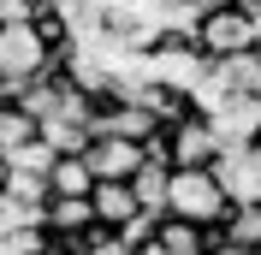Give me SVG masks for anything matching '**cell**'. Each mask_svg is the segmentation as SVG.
Returning <instances> with one entry per match:
<instances>
[{"mask_svg":"<svg viewBox=\"0 0 261 255\" xmlns=\"http://www.w3.org/2000/svg\"><path fill=\"white\" fill-rule=\"evenodd\" d=\"M226 208H231V196L220 190L214 166H172V172H166V208L161 214H178V220L214 232V225L226 220Z\"/></svg>","mask_w":261,"mask_h":255,"instance_id":"1","label":"cell"},{"mask_svg":"<svg viewBox=\"0 0 261 255\" xmlns=\"http://www.w3.org/2000/svg\"><path fill=\"white\" fill-rule=\"evenodd\" d=\"M48 65H54V48L36 36L30 18H0V101H12L18 83H30Z\"/></svg>","mask_w":261,"mask_h":255,"instance_id":"2","label":"cell"},{"mask_svg":"<svg viewBox=\"0 0 261 255\" xmlns=\"http://www.w3.org/2000/svg\"><path fill=\"white\" fill-rule=\"evenodd\" d=\"M255 36H261V24H255V18H244V12H231V6H202L196 24H190V42H196L202 60L249 54V48H255Z\"/></svg>","mask_w":261,"mask_h":255,"instance_id":"3","label":"cell"},{"mask_svg":"<svg viewBox=\"0 0 261 255\" xmlns=\"http://www.w3.org/2000/svg\"><path fill=\"white\" fill-rule=\"evenodd\" d=\"M161 137H166V166H214V155H220V131H214L208 113H196V107L184 119H172Z\"/></svg>","mask_w":261,"mask_h":255,"instance_id":"4","label":"cell"},{"mask_svg":"<svg viewBox=\"0 0 261 255\" xmlns=\"http://www.w3.org/2000/svg\"><path fill=\"white\" fill-rule=\"evenodd\" d=\"M83 166L95 178H130L143 166V143H130V137H113V131H95L89 143H83Z\"/></svg>","mask_w":261,"mask_h":255,"instance_id":"5","label":"cell"},{"mask_svg":"<svg viewBox=\"0 0 261 255\" xmlns=\"http://www.w3.org/2000/svg\"><path fill=\"white\" fill-rule=\"evenodd\" d=\"M148 249H154V255H214V232H208V225L178 220V214H161Z\"/></svg>","mask_w":261,"mask_h":255,"instance_id":"6","label":"cell"},{"mask_svg":"<svg viewBox=\"0 0 261 255\" xmlns=\"http://www.w3.org/2000/svg\"><path fill=\"white\" fill-rule=\"evenodd\" d=\"M89 208H95V225H107V232H119V225H130L143 214L137 196H130V178H95L89 184Z\"/></svg>","mask_w":261,"mask_h":255,"instance_id":"7","label":"cell"},{"mask_svg":"<svg viewBox=\"0 0 261 255\" xmlns=\"http://www.w3.org/2000/svg\"><path fill=\"white\" fill-rule=\"evenodd\" d=\"M89 225H95L89 196H48L42 202V232H54V238H83Z\"/></svg>","mask_w":261,"mask_h":255,"instance_id":"8","label":"cell"},{"mask_svg":"<svg viewBox=\"0 0 261 255\" xmlns=\"http://www.w3.org/2000/svg\"><path fill=\"white\" fill-rule=\"evenodd\" d=\"M89 184H95V172L83 166V148H77V155H54V166H48V196H89Z\"/></svg>","mask_w":261,"mask_h":255,"instance_id":"9","label":"cell"},{"mask_svg":"<svg viewBox=\"0 0 261 255\" xmlns=\"http://www.w3.org/2000/svg\"><path fill=\"white\" fill-rule=\"evenodd\" d=\"M166 172H172L166 160H143V166L130 172V196H137L143 214H161V208H166Z\"/></svg>","mask_w":261,"mask_h":255,"instance_id":"10","label":"cell"},{"mask_svg":"<svg viewBox=\"0 0 261 255\" xmlns=\"http://www.w3.org/2000/svg\"><path fill=\"white\" fill-rule=\"evenodd\" d=\"M214 65H220V78H226L231 95L261 101V54L255 48H249V54H231V60H214Z\"/></svg>","mask_w":261,"mask_h":255,"instance_id":"11","label":"cell"},{"mask_svg":"<svg viewBox=\"0 0 261 255\" xmlns=\"http://www.w3.org/2000/svg\"><path fill=\"white\" fill-rule=\"evenodd\" d=\"M24 143H36V119L18 101H0V155L6 148H24Z\"/></svg>","mask_w":261,"mask_h":255,"instance_id":"12","label":"cell"},{"mask_svg":"<svg viewBox=\"0 0 261 255\" xmlns=\"http://www.w3.org/2000/svg\"><path fill=\"white\" fill-rule=\"evenodd\" d=\"M0 190H6V196H18V202H30V208H42V202H48V172H30V166H6Z\"/></svg>","mask_w":261,"mask_h":255,"instance_id":"13","label":"cell"},{"mask_svg":"<svg viewBox=\"0 0 261 255\" xmlns=\"http://www.w3.org/2000/svg\"><path fill=\"white\" fill-rule=\"evenodd\" d=\"M255 137H261V101H255Z\"/></svg>","mask_w":261,"mask_h":255,"instance_id":"14","label":"cell"},{"mask_svg":"<svg viewBox=\"0 0 261 255\" xmlns=\"http://www.w3.org/2000/svg\"><path fill=\"white\" fill-rule=\"evenodd\" d=\"M0 178H6V155H0Z\"/></svg>","mask_w":261,"mask_h":255,"instance_id":"15","label":"cell"},{"mask_svg":"<svg viewBox=\"0 0 261 255\" xmlns=\"http://www.w3.org/2000/svg\"><path fill=\"white\" fill-rule=\"evenodd\" d=\"M255 54H261V36H255Z\"/></svg>","mask_w":261,"mask_h":255,"instance_id":"16","label":"cell"}]
</instances>
